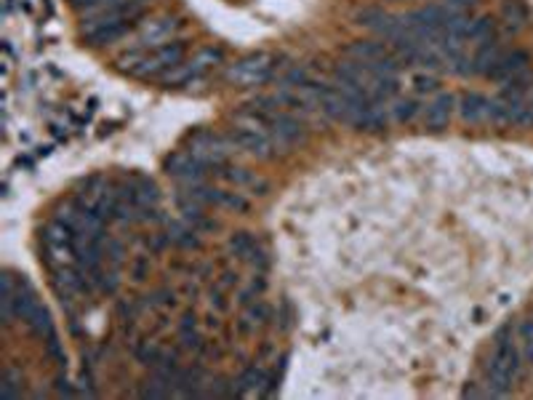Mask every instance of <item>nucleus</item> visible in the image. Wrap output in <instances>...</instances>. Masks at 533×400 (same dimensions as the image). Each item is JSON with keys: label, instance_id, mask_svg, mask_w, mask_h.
<instances>
[{"label": "nucleus", "instance_id": "obj_1", "mask_svg": "<svg viewBox=\"0 0 533 400\" xmlns=\"http://www.w3.org/2000/svg\"><path fill=\"white\" fill-rule=\"evenodd\" d=\"M179 62H184V45L181 43H163L145 54H128L118 59L120 70L131 72L136 78H160L166 70H171Z\"/></svg>", "mask_w": 533, "mask_h": 400}, {"label": "nucleus", "instance_id": "obj_2", "mask_svg": "<svg viewBox=\"0 0 533 400\" xmlns=\"http://www.w3.org/2000/svg\"><path fill=\"white\" fill-rule=\"evenodd\" d=\"M275 75V56L269 54H251L227 67L224 78L232 86L240 89H256V86H264L266 80Z\"/></svg>", "mask_w": 533, "mask_h": 400}, {"label": "nucleus", "instance_id": "obj_3", "mask_svg": "<svg viewBox=\"0 0 533 400\" xmlns=\"http://www.w3.org/2000/svg\"><path fill=\"white\" fill-rule=\"evenodd\" d=\"M219 59H222V54L213 51V48L200 51L198 56H192V59H187V62H179V65H174L171 70H166L157 80H160L163 86H184V83H189V80L200 78V75H203L208 67L216 65Z\"/></svg>", "mask_w": 533, "mask_h": 400}, {"label": "nucleus", "instance_id": "obj_4", "mask_svg": "<svg viewBox=\"0 0 533 400\" xmlns=\"http://www.w3.org/2000/svg\"><path fill=\"white\" fill-rule=\"evenodd\" d=\"M232 150H235L232 139H224L219 133H195V136L189 139L187 152H192V155L198 157V160H203L208 168H216L230 157Z\"/></svg>", "mask_w": 533, "mask_h": 400}, {"label": "nucleus", "instance_id": "obj_5", "mask_svg": "<svg viewBox=\"0 0 533 400\" xmlns=\"http://www.w3.org/2000/svg\"><path fill=\"white\" fill-rule=\"evenodd\" d=\"M230 139H232V145L237 147V150H243V152H248V155H254V157H262V160L275 157L280 150L278 142H275L266 131L248 128V126H237V123H235Z\"/></svg>", "mask_w": 533, "mask_h": 400}, {"label": "nucleus", "instance_id": "obj_6", "mask_svg": "<svg viewBox=\"0 0 533 400\" xmlns=\"http://www.w3.org/2000/svg\"><path fill=\"white\" fill-rule=\"evenodd\" d=\"M166 168H168V174H171V177L181 179L184 184L203 182V179H206V174H208V166H206L203 160H198L192 152H176L174 157H168Z\"/></svg>", "mask_w": 533, "mask_h": 400}, {"label": "nucleus", "instance_id": "obj_7", "mask_svg": "<svg viewBox=\"0 0 533 400\" xmlns=\"http://www.w3.org/2000/svg\"><path fill=\"white\" fill-rule=\"evenodd\" d=\"M456 110V99L451 94H440L434 96L427 107H424V128H432V131H440L448 126L451 115Z\"/></svg>", "mask_w": 533, "mask_h": 400}, {"label": "nucleus", "instance_id": "obj_8", "mask_svg": "<svg viewBox=\"0 0 533 400\" xmlns=\"http://www.w3.org/2000/svg\"><path fill=\"white\" fill-rule=\"evenodd\" d=\"M347 54H349V59H355V62L378 65V62L387 59L392 51L384 45V40H357V43H352L349 48H347Z\"/></svg>", "mask_w": 533, "mask_h": 400}, {"label": "nucleus", "instance_id": "obj_9", "mask_svg": "<svg viewBox=\"0 0 533 400\" xmlns=\"http://www.w3.org/2000/svg\"><path fill=\"white\" fill-rule=\"evenodd\" d=\"M456 110H459V115H461L464 123L488 121V99H486L483 94H464V96L459 99V104H456Z\"/></svg>", "mask_w": 533, "mask_h": 400}, {"label": "nucleus", "instance_id": "obj_10", "mask_svg": "<svg viewBox=\"0 0 533 400\" xmlns=\"http://www.w3.org/2000/svg\"><path fill=\"white\" fill-rule=\"evenodd\" d=\"M501 56H504V51H501L499 45L490 43V40H486V43L478 48V54L472 56V72L490 78V75H493V70L499 67Z\"/></svg>", "mask_w": 533, "mask_h": 400}, {"label": "nucleus", "instance_id": "obj_11", "mask_svg": "<svg viewBox=\"0 0 533 400\" xmlns=\"http://www.w3.org/2000/svg\"><path fill=\"white\" fill-rule=\"evenodd\" d=\"M525 70H528V54H525V51H512V54L501 56L499 67L493 70L490 78H496L504 83V80L515 78V75H520V72H525Z\"/></svg>", "mask_w": 533, "mask_h": 400}, {"label": "nucleus", "instance_id": "obj_12", "mask_svg": "<svg viewBox=\"0 0 533 400\" xmlns=\"http://www.w3.org/2000/svg\"><path fill=\"white\" fill-rule=\"evenodd\" d=\"M174 33V19H155V22H147L139 33V43L145 45H163L168 40V35Z\"/></svg>", "mask_w": 533, "mask_h": 400}, {"label": "nucleus", "instance_id": "obj_13", "mask_svg": "<svg viewBox=\"0 0 533 400\" xmlns=\"http://www.w3.org/2000/svg\"><path fill=\"white\" fill-rule=\"evenodd\" d=\"M490 35H493V19H490V16H478V19L469 22L466 40H480V43H486V40H490Z\"/></svg>", "mask_w": 533, "mask_h": 400}, {"label": "nucleus", "instance_id": "obj_14", "mask_svg": "<svg viewBox=\"0 0 533 400\" xmlns=\"http://www.w3.org/2000/svg\"><path fill=\"white\" fill-rule=\"evenodd\" d=\"M232 248L237 251L240 256H245V259H254V256H259V245H256V240L251 238V235H235L232 238Z\"/></svg>", "mask_w": 533, "mask_h": 400}, {"label": "nucleus", "instance_id": "obj_15", "mask_svg": "<svg viewBox=\"0 0 533 400\" xmlns=\"http://www.w3.org/2000/svg\"><path fill=\"white\" fill-rule=\"evenodd\" d=\"M392 110V115H395V121L398 123H408L419 112V107H416V101H411V99H405V101H398L395 107H389Z\"/></svg>", "mask_w": 533, "mask_h": 400}, {"label": "nucleus", "instance_id": "obj_16", "mask_svg": "<svg viewBox=\"0 0 533 400\" xmlns=\"http://www.w3.org/2000/svg\"><path fill=\"white\" fill-rule=\"evenodd\" d=\"M520 342H522V357L533 363V321L520 326Z\"/></svg>", "mask_w": 533, "mask_h": 400}, {"label": "nucleus", "instance_id": "obj_17", "mask_svg": "<svg viewBox=\"0 0 533 400\" xmlns=\"http://www.w3.org/2000/svg\"><path fill=\"white\" fill-rule=\"evenodd\" d=\"M413 89L419 91V94H432L437 89V78H432V75H416L413 78Z\"/></svg>", "mask_w": 533, "mask_h": 400}, {"label": "nucleus", "instance_id": "obj_18", "mask_svg": "<svg viewBox=\"0 0 533 400\" xmlns=\"http://www.w3.org/2000/svg\"><path fill=\"white\" fill-rule=\"evenodd\" d=\"M69 3H72L75 9H83V11H86V9H91V6H96L99 0H69Z\"/></svg>", "mask_w": 533, "mask_h": 400}]
</instances>
